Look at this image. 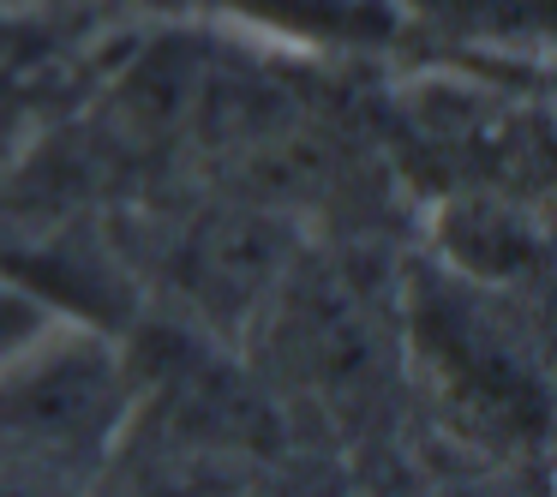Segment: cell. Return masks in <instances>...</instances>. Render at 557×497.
Returning <instances> with one entry per match:
<instances>
[{"mask_svg": "<svg viewBox=\"0 0 557 497\" xmlns=\"http://www.w3.org/2000/svg\"><path fill=\"white\" fill-rule=\"evenodd\" d=\"M401 7L468 42H545L552 25V0H401Z\"/></svg>", "mask_w": 557, "mask_h": 497, "instance_id": "cell-1", "label": "cell"}, {"mask_svg": "<svg viewBox=\"0 0 557 497\" xmlns=\"http://www.w3.org/2000/svg\"><path fill=\"white\" fill-rule=\"evenodd\" d=\"M49 306L37 294H25L18 282L0 276V365H18L25 353H37L49 341Z\"/></svg>", "mask_w": 557, "mask_h": 497, "instance_id": "cell-2", "label": "cell"}]
</instances>
